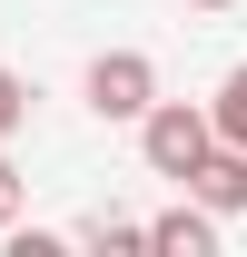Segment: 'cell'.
I'll use <instances>...</instances> for the list:
<instances>
[{"mask_svg":"<svg viewBox=\"0 0 247 257\" xmlns=\"http://www.w3.org/2000/svg\"><path fill=\"white\" fill-rule=\"evenodd\" d=\"M129 128H139L149 178H188V168H198V149H208V109H198V99H149Z\"/></svg>","mask_w":247,"mask_h":257,"instance_id":"6da1fadb","label":"cell"},{"mask_svg":"<svg viewBox=\"0 0 247 257\" xmlns=\"http://www.w3.org/2000/svg\"><path fill=\"white\" fill-rule=\"evenodd\" d=\"M79 99H89V119L129 128V119L158 99V60H149V50H99V60L79 69Z\"/></svg>","mask_w":247,"mask_h":257,"instance_id":"7a4b0ae2","label":"cell"},{"mask_svg":"<svg viewBox=\"0 0 247 257\" xmlns=\"http://www.w3.org/2000/svg\"><path fill=\"white\" fill-rule=\"evenodd\" d=\"M178 188L198 198L208 218H237V208H247V149H227V139H208V149H198V168H188Z\"/></svg>","mask_w":247,"mask_h":257,"instance_id":"3957f363","label":"cell"},{"mask_svg":"<svg viewBox=\"0 0 247 257\" xmlns=\"http://www.w3.org/2000/svg\"><path fill=\"white\" fill-rule=\"evenodd\" d=\"M217 227H227V218H208L198 198H178V208H158V218H149V247H158V257H208Z\"/></svg>","mask_w":247,"mask_h":257,"instance_id":"277c9868","label":"cell"},{"mask_svg":"<svg viewBox=\"0 0 247 257\" xmlns=\"http://www.w3.org/2000/svg\"><path fill=\"white\" fill-rule=\"evenodd\" d=\"M208 109V139H227V149H247V60L217 79V99H198Z\"/></svg>","mask_w":247,"mask_h":257,"instance_id":"5b68a950","label":"cell"},{"mask_svg":"<svg viewBox=\"0 0 247 257\" xmlns=\"http://www.w3.org/2000/svg\"><path fill=\"white\" fill-rule=\"evenodd\" d=\"M79 237L109 247V257H139V247H149V227H139V218H79Z\"/></svg>","mask_w":247,"mask_h":257,"instance_id":"8992f818","label":"cell"},{"mask_svg":"<svg viewBox=\"0 0 247 257\" xmlns=\"http://www.w3.org/2000/svg\"><path fill=\"white\" fill-rule=\"evenodd\" d=\"M20 128H30V79L0 60V139H20Z\"/></svg>","mask_w":247,"mask_h":257,"instance_id":"52a82bcc","label":"cell"},{"mask_svg":"<svg viewBox=\"0 0 247 257\" xmlns=\"http://www.w3.org/2000/svg\"><path fill=\"white\" fill-rule=\"evenodd\" d=\"M20 218V168H10V139H0V227Z\"/></svg>","mask_w":247,"mask_h":257,"instance_id":"ba28073f","label":"cell"},{"mask_svg":"<svg viewBox=\"0 0 247 257\" xmlns=\"http://www.w3.org/2000/svg\"><path fill=\"white\" fill-rule=\"evenodd\" d=\"M188 10H237V0H188Z\"/></svg>","mask_w":247,"mask_h":257,"instance_id":"9c48e42d","label":"cell"}]
</instances>
